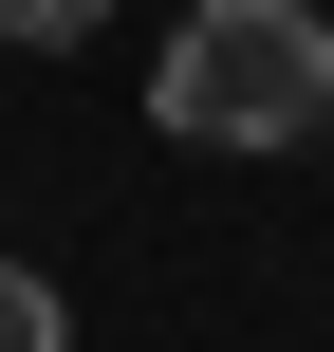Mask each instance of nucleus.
<instances>
[{"label":"nucleus","instance_id":"1","mask_svg":"<svg viewBox=\"0 0 334 352\" xmlns=\"http://www.w3.org/2000/svg\"><path fill=\"white\" fill-rule=\"evenodd\" d=\"M149 130L167 148H316L334 130V19L298 0H186L149 56Z\"/></svg>","mask_w":334,"mask_h":352},{"label":"nucleus","instance_id":"2","mask_svg":"<svg viewBox=\"0 0 334 352\" xmlns=\"http://www.w3.org/2000/svg\"><path fill=\"white\" fill-rule=\"evenodd\" d=\"M0 352H74V316H56V278H37V260H0Z\"/></svg>","mask_w":334,"mask_h":352},{"label":"nucleus","instance_id":"3","mask_svg":"<svg viewBox=\"0 0 334 352\" xmlns=\"http://www.w3.org/2000/svg\"><path fill=\"white\" fill-rule=\"evenodd\" d=\"M93 19H112V0H0V37H19V56H74Z\"/></svg>","mask_w":334,"mask_h":352}]
</instances>
